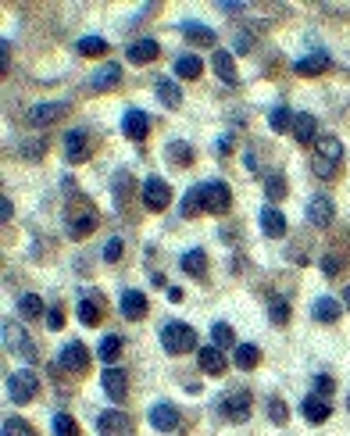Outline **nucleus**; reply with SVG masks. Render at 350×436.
<instances>
[{
	"label": "nucleus",
	"instance_id": "f704fd0d",
	"mask_svg": "<svg viewBox=\"0 0 350 436\" xmlns=\"http://www.w3.org/2000/svg\"><path fill=\"white\" fill-rule=\"evenodd\" d=\"M54 436H79L76 418H72V415H65V411H58V415H54Z\"/></svg>",
	"mask_w": 350,
	"mask_h": 436
},
{
	"label": "nucleus",
	"instance_id": "3c124183",
	"mask_svg": "<svg viewBox=\"0 0 350 436\" xmlns=\"http://www.w3.org/2000/svg\"><path fill=\"white\" fill-rule=\"evenodd\" d=\"M0 214H4V222H11L15 211H11V200H8V197H4V207H0Z\"/></svg>",
	"mask_w": 350,
	"mask_h": 436
},
{
	"label": "nucleus",
	"instance_id": "c85d7f7f",
	"mask_svg": "<svg viewBox=\"0 0 350 436\" xmlns=\"http://www.w3.org/2000/svg\"><path fill=\"white\" fill-rule=\"evenodd\" d=\"M325 68H329V58L325 54H307V58L297 61V72L300 76H321Z\"/></svg>",
	"mask_w": 350,
	"mask_h": 436
},
{
	"label": "nucleus",
	"instance_id": "49530a36",
	"mask_svg": "<svg viewBox=\"0 0 350 436\" xmlns=\"http://www.w3.org/2000/svg\"><path fill=\"white\" fill-rule=\"evenodd\" d=\"M332 386H336V383H332V375H318V379H314V393H318V397L332 393Z\"/></svg>",
	"mask_w": 350,
	"mask_h": 436
},
{
	"label": "nucleus",
	"instance_id": "393cba45",
	"mask_svg": "<svg viewBox=\"0 0 350 436\" xmlns=\"http://www.w3.org/2000/svg\"><path fill=\"white\" fill-rule=\"evenodd\" d=\"M158 97H161V104L165 108H179L182 104V90H179V83L175 79H158Z\"/></svg>",
	"mask_w": 350,
	"mask_h": 436
},
{
	"label": "nucleus",
	"instance_id": "cd10ccee",
	"mask_svg": "<svg viewBox=\"0 0 350 436\" xmlns=\"http://www.w3.org/2000/svg\"><path fill=\"white\" fill-rule=\"evenodd\" d=\"M97 354H101V361H104V365H115V361H118V354H122V336H118V333H108V336L101 340Z\"/></svg>",
	"mask_w": 350,
	"mask_h": 436
},
{
	"label": "nucleus",
	"instance_id": "79ce46f5",
	"mask_svg": "<svg viewBox=\"0 0 350 436\" xmlns=\"http://www.w3.org/2000/svg\"><path fill=\"white\" fill-rule=\"evenodd\" d=\"M264 190H268L272 200H282V197H286V179H282V175H268V179H264Z\"/></svg>",
	"mask_w": 350,
	"mask_h": 436
},
{
	"label": "nucleus",
	"instance_id": "4c0bfd02",
	"mask_svg": "<svg viewBox=\"0 0 350 436\" xmlns=\"http://www.w3.org/2000/svg\"><path fill=\"white\" fill-rule=\"evenodd\" d=\"M168 157H172L175 165H190V161H193V147H186L182 140H175V143L168 147Z\"/></svg>",
	"mask_w": 350,
	"mask_h": 436
},
{
	"label": "nucleus",
	"instance_id": "72a5a7b5",
	"mask_svg": "<svg viewBox=\"0 0 350 436\" xmlns=\"http://www.w3.org/2000/svg\"><path fill=\"white\" fill-rule=\"evenodd\" d=\"M211 340H215V347H232V343H236L232 326H229V322H215V326H211Z\"/></svg>",
	"mask_w": 350,
	"mask_h": 436
},
{
	"label": "nucleus",
	"instance_id": "7c9ffc66",
	"mask_svg": "<svg viewBox=\"0 0 350 436\" xmlns=\"http://www.w3.org/2000/svg\"><path fill=\"white\" fill-rule=\"evenodd\" d=\"M200 72H204V65H200L197 54H182V58L175 61V76H182V79H197Z\"/></svg>",
	"mask_w": 350,
	"mask_h": 436
},
{
	"label": "nucleus",
	"instance_id": "5fc2aeb1",
	"mask_svg": "<svg viewBox=\"0 0 350 436\" xmlns=\"http://www.w3.org/2000/svg\"><path fill=\"white\" fill-rule=\"evenodd\" d=\"M346 404H350V400H346Z\"/></svg>",
	"mask_w": 350,
	"mask_h": 436
},
{
	"label": "nucleus",
	"instance_id": "de8ad7c7",
	"mask_svg": "<svg viewBox=\"0 0 350 436\" xmlns=\"http://www.w3.org/2000/svg\"><path fill=\"white\" fill-rule=\"evenodd\" d=\"M19 154H22V157H40V154H43V140H40V143H29V147H19Z\"/></svg>",
	"mask_w": 350,
	"mask_h": 436
},
{
	"label": "nucleus",
	"instance_id": "a18cd8bd",
	"mask_svg": "<svg viewBox=\"0 0 350 436\" xmlns=\"http://www.w3.org/2000/svg\"><path fill=\"white\" fill-rule=\"evenodd\" d=\"M268 415H272L275 422H286V404H282L279 397H272V400H268Z\"/></svg>",
	"mask_w": 350,
	"mask_h": 436
},
{
	"label": "nucleus",
	"instance_id": "7ed1b4c3",
	"mask_svg": "<svg viewBox=\"0 0 350 436\" xmlns=\"http://www.w3.org/2000/svg\"><path fill=\"white\" fill-rule=\"evenodd\" d=\"M200 200H204V211L225 214V211L232 207V190H229V182L211 179V182H200Z\"/></svg>",
	"mask_w": 350,
	"mask_h": 436
},
{
	"label": "nucleus",
	"instance_id": "c756f323",
	"mask_svg": "<svg viewBox=\"0 0 350 436\" xmlns=\"http://www.w3.org/2000/svg\"><path fill=\"white\" fill-rule=\"evenodd\" d=\"M79 54L83 58H104L108 54V40L104 36H83L79 40Z\"/></svg>",
	"mask_w": 350,
	"mask_h": 436
},
{
	"label": "nucleus",
	"instance_id": "4468645a",
	"mask_svg": "<svg viewBox=\"0 0 350 436\" xmlns=\"http://www.w3.org/2000/svg\"><path fill=\"white\" fill-rule=\"evenodd\" d=\"M211 65H215V76H218L225 86H236V83H240V72H236V61H232L229 51H215Z\"/></svg>",
	"mask_w": 350,
	"mask_h": 436
},
{
	"label": "nucleus",
	"instance_id": "e433bc0d",
	"mask_svg": "<svg viewBox=\"0 0 350 436\" xmlns=\"http://www.w3.org/2000/svg\"><path fill=\"white\" fill-rule=\"evenodd\" d=\"M268 125H272L275 133H286V129L293 125V118H289L286 108H275V111H268Z\"/></svg>",
	"mask_w": 350,
	"mask_h": 436
},
{
	"label": "nucleus",
	"instance_id": "412c9836",
	"mask_svg": "<svg viewBox=\"0 0 350 436\" xmlns=\"http://www.w3.org/2000/svg\"><path fill=\"white\" fill-rule=\"evenodd\" d=\"M197 365L204 368V375H222V372H225V358H222L218 347H200Z\"/></svg>",
	"mask_w": 350,
	"mask_h": 436
},
{
	"label": "nucleus",
	"instance_id": "f03ea898",
	"mask_svg": "<svg viewBox=\"0 0 350 436\" xmlns=\"http://www.w3.org/2000/svg\"><path fill=\"white\" fill-rule=\"evenodd\" d=\"M161 343H165L168 354H190V351L197 347V333H193V326H186V322H168V326L161 329Z\"/></svg>",
	"mask_w": 350,
	"mask_h": 436
},
{
	"label": "nucleus",
	"instance_id": "a211bd4d",
	"mask_svg": "<svg viewBox=\"0 0 350 436\" xmlns=\"http://www.w3.org/2000/svg\"><path fill=\"white\" fill-rule=\"evenodd\" d=\"M125 425H129V418L122 411H104L97 418V432L101 436H125Z\"/></svg>",
	"mask_w": 350,
	"mask_h": 436
},
{
	"label": "nucleus",
	"instance_id": "dca6fc26",
	"mask_svg": "<svg viewBox=\"0 0 350 436\" xmlns=\"http://www.w3.org/2000/svg\"><path fill=\"white\" fill-rule=\"evenodd\" d=\"M118 83H122V68H118L115 61H108L101 72H93V79H90V90H97V93H101V90H115Z\"/></svg>",
	"mask_w": 350,
	"mask_h": 436
},
{
	"label": "nucleus",
	"instance_id": "423d86ee",
	"mask_svg": "<svg viewBox=\"0 0 350 436\" xmlns=\"http://www.w3.org/2000/svg\"><path fill=\"white\" fill-rule=\"evenodd\" d=\"M143 204H147V211H165L172 204V186L161 175H150L143 182Z\"/></svg>",
	"mask_w": 350,
	"mask_h": 436
},
{
	"label": "nucleus",
	"instance_id": "a878e982",
	"mask_svg": "<svg viewBox=\"0 0 350 436\" xmlns=\"http://www.w3.org/2000/svg\"><path fill=\"white\" fill-rule=\"evenodd\" d=\"M182 272H190V276H207V254L200 251V247H193V251H186L182 254Z\"/></svg>",
	"mask_w": 350,
	"mask_h": 436
},
{
	"label": "nucleus",
	"instance_id": "f8f14e48",
	"mask_svg": "<svg viewBox=\"0 0 350 436\" xmlns=\"http://www.w3.org/2000/svg\"><path fill=\"white\" fill-rule=\"evenodd\" d=\"M58 361H61L65 372H86L90 368V354H86L83 343H65V351H61Z\"/></svg>",
	"mask_w": 350,
	"mask_h": 436
},
{
	"label": "nucleus",
	"instance_id": "9b49d317",
	"mask_svg": "<svg viewBox=\"0 0 350 436\" xmlns=\"http://www.w3.org/2000/svg\"><path fill=\"white\" fill-rule=\"evenodd\" d=\"M101 383H104V393H108L111 400H125V386H129V379H125V368H118V365H108V368H104V375H101Z\"/></svg>",
	"mask_w": 350,
	"mask_h": 436
},
{
	"label": "nucleus",
	"instance_id": "2f4dec72",
	"mask_svg": "<svg viewBox=\"0 0 350 436\" xmlns=\"http://www.w3.org/2000/svg\"><path fill=\"white\" fill-rule=\"evenodd\" d=\"M314 129H318V125H314L311 115H297V118H293V133H297L300 143H311V140H314Z\"/></svg>",
	"mask_w": 350,
	"mask_h": 436
},
{
	"label": "nucleus",
	"instance_id": "473e14b6",
	"mask_svg": "<svg viewBox=\"0 0 350 436\" xmlns=\"http://www.w3.org/2000/svg\"><path fill=\"white\" fill-rule=\"evenodd\" d=\"M257 361H261V351H257L254 343H240V347H236V365H240V368H254Z\"/></svg>",
	"mask_w": 350,
	"mask_h": 436
},
{
	"label": "nucleus",
	"instance_id": "20e7f679",
	"mask_svg": "<svg viewBox=\"0 0 350 436\" xmlns=\"http://www.w3.org/2000/svg\"><path fill=\"white\" fill-rule=\"evenodd\" d=\"M4 343H8L11 354H19V358L29 361V365L40 358V351H36V343L29 340V333H26L22 326H15V322H4Z\"/></svg>",
	"mask_w": 350,
	"mask_h": 436
},
{
	"label": "nucleus",
	"instance_id": "39448f33",
	"mask_svg": "<svg viewBox=\"0 0 350 436\" xmlns=\"http://www.w3.org/2000/svg\"><path fill=\"white\" fill-rule=\"evenodd\" d=\"M36 393H40V383H36V375L29 368H19L15 375H8V397L15 404H29Z\"/></svg>",
	"mask_w": 350,
	"mask_h": 436
},
{
	"label": "nucleus",
	"instance_id": "603ef678",
	"mask_svg": "<svg viewBox=\"0 0 350 436\" xmlns=\"http://www.w3.org/2000/svg\"><path fill=\"white\" fill-rule=\"evenodd\" d=\"M215 150H218V154H225V150H229V136H222V140H215Z\"/></svg>",
	"mask_w": 350,
	"mask_h": 436
},
{
	"label": "nucleus",
	"instance_id": "37998d69",
	"mask_svg": "<svg viewBox=\"0 0 350 436\" xmlns=\"http://www.w3.org/2000/svg\"><path fill=\"white\" fill-rule=\"evenodd\" d=\"M79 318H83V326H97V322H101L97 304H93V301H79Z\"/></svg>",
	"mask_w": 350,
	"mask_h": 436
},
{
	"label": "nucleus",
	"instance_id": "9d476101",
	"mask_svg": "<svg viewBox=\"0 0 350 436\" xmlns=\"http://www.w3.org/2000/svg\"><path fill=\"white\" fill-rule=\"evenodd\" d=\"M90 150H93V143H90V133H86V129H72V133L65 136V154H68V161H86Z\"/></svg>",
	"mask_w": 350,
	"mask_h": 436
},
{
	"label": "nucleus",
	"instance_id": "ddd939ff",
	"mask_svg": "<svg viewBox=\"0 0 350 436\" xmlns=\"http://www.w3.org/2000/svg\"><path fill=\"white\" fill-rule=\"evenodd\" d=\"M222 415L225 418H232V422H247V415H250V393H229L225 400H222Z\"/></svg>",
	"mask_w": 350,
	"mask_h": 436
},
{
	"label": "nucleus",
	"instance_id": "aec40b11",
	"mask_svg": "<svg viewBox=\"0 0 350 436\" xmlns=\"http://www.w3.org/2000/svg\"><path fill=\"white\" fill-rule=\"evenodd\" d=\"M122 315L133 318V322H140V318L147 315V297H143L140 290H125V294H122Z\"/></svg>",
	"mask_w": 350,
	"mask_h": 436
},
{
	"label": "nucleus",
	"instance_id": "f3484780",
	"mask_svg": "<svg viewBox=\"0 0 350 436\" xmlns=\"http://www.w3.org/2000/svg\"><path fill=\"white\" fill-rule=\"evenodd\" d=\"M122 129H125V136H129V140H143V136H147V129H150V122H147V115H143L140 108H129V111H125V118H122Z\"/></svg>",
	"mask_w": 350,
	"mask_h": 436
},
{
	"label": "nucleus",
	"instance_id": "58836bf2",
	"mask_svg": "<svg viewBox=\"0 0 350 436\" xmlns=\"http://www.w3.org/2000/svg\"><path fill=\"white\" fill-rule=\"evenodd\" d=\"M19 311H22V315H26V318H36V315H40V311H43V301H40V297H36V294H26V297H22V301H19Z\"/></svg>",
	"mask_w": 350,
	"mask_h": 436
},
{
	"label": "nucleus",
	"instance_id": "c03bdc74",
	"mask_svg": "<svg viewBox=\"0 0 350 436\" xmlns=\"http://www.w3.org/2000/svg\"><path fill=\"white\" fill-rule=\"evenodd\" d=\"M118 258H122V240H118V237H111V240H108V247H104V261H111V265H115Z\"/></svg>",
	"mask_w": 350,
	"mask_h": 436
},
{
	"label": "nucleus",
	"instance_id": "c9c22d12",
	"mask_svg": "<svg viewBox=\"0 0 350 436\" xmlns=\"http://www.w3.org/2000/svg\"><path fill=\"white\" fill-rule=\"evenodd\" d=\"M204 211V200H200V186H193L186 197H182V214L190 218V214H200Z\"/></svg>",
	"mask_w": 350,
	"mask_h": 436
},
{
	"label": "nucleus",
	"instance_id": "0eeeda50",
	"mask_svg": "<svg viewBox=\"0 0 350 436\" xmlns=\"http://www.w3.org/2000/svg\"><path fill=\"white\" fill-rule=\"evenodd\" d=\"M97 222H101V218H97V211L93 207H72L68 211V237L72 240H83V237H90L93 229H97Z\"/></svg>",
	"mask_w": 350,
	"mask_h": 436
},
{
	"label": "nucleus",
	"instance_id": "f257e3e1",
	"mask_svg": "<svg viewBox=\"0 0 350 436\" xmlns=\"http://www.w3.org/2000/svg\"><path fill=\"white\" fill-rule=\"evenodd\" d=\"M339 157H343V143H339L336 136H318V140H314L311 168H314V175H318V179H329V175L336 172Z\"/></svg>",
	"mask_w": 350,
	"mask_h": 436
},
{
	"label": "nucleus",
	"instance_id": "8fccbe9b",
	"mask_svg": "<svg viewBox=\"0 0 350 436\" xmlns=\"http://www.w3.org/2000/svg\"><path fill=\"white\" fill-rule=\"evenodd\" d=\"M65 326V315H61V308H54L51 311V329H61Z\"/></svg>",
	"mask_w": 350,
	"mask_h": 436
},
{
	"label": "nucleus",
	"instance_id": "5701e85b",
	"mask_svg": "<svg viewBox=\"0 0 350 436\" xmlns=\"http://www.w3.org/2000/svg\"><path fill=\"white\" fill-rule=\"evenodd\" d=\"M300 411H304V418H311V422H325V418L332 415V408H329V404H325V397H318V393L304 397Z\"/></svg>",
	"mask_w": 350,
	"mask_h": 436
},
{
	"label": "nucleus",
	"instance_id": "1a4fd4ad",
	"mask_svg": "<svg viewBox=\"0 0 350 436\" xmlns=\"http://www.w3.org/2000/svg\"><path fill=\"white\" fill-rule=\"evenodd\" d=\"M179 422H182V415H179L175 404H154V408H150V425H154L158 432H175Z\"/></svg>",
	"mask_w": 350,
	"mask_h": 436
},
{
	"label": "nucleus",
	"instance_id": "4be33fe9",
	"mask_svg": "<svg viewBox=\"0 0 350 436\" xmlns=\"http://www.w3.org/2000/svg\"><path fill=\"white\" fill-rule=\"evenodd\" d=\"M158 54H161V47H158L154 40H136V43H129V61H133V65H150Z\"/></svg>",
	"mask_w": 350,
	"mask_h": 436
},
{
	"label": "nucleus",
	"instance_id": "a19ab883",
	"mask_svg": "<svg viewBox=\"0 0 350 436\" xmlns=\"http://www.w3.org/2000/svg\"><path fill=\"white\" fill-rule=\"evenodd\" d=\"M4 436H33L26 418H4Z\"/></svg>",
	"mask_w": 350,
	"mask_h": 436
},
{
	"label": "nucleus",
	"instance_id": "bb28decb",
	"mask_svg": "<svg viewBox=\"0 0 350 436\" xmlns=\"http://www.w3.org/2000/svg\"><path fill=\"white\" fill-rule=\"evenodd\" d=\"M339 315H343V304L336 297H318L314 301V318L318 322H336Z\"/></svg>",
	"mask_w": 350,
	"mask_h": 436
},
{
	"label": "nucleus",
	"instance_id": "ea45409f",
	"mask_svg": "<svg viewBox=\"0 0 350 436\" xmlns=\"http://www.w3.org/2000/svg\"><path fill=\"white\" fill-rule=\"evenodd\" d=\"M268 318H272L275 326H286V322H289V304H286L282 297L272 301V304H268Z\"/></svg>",
	"mask_w": 350,
	"mask_h": 436
},
{
	"label": "nucleus",
	"instance_id": "6ab92c4d",
	"mask_svg": "<svg viewBox=\"0 0 350 436\" xmlns=\"http://www.w3.org/2000/svg\"><path fill=\"white\" fill-rule=\"evenodd\" d=\"M261 229H264V237H272V240H279V237H286V218H282V211H275L272 204L261 211Z\"/></svg>",
	"mask_w": 350,
	"mask_h": 436
},
{
	"label": "nucleus",
	"instance_id": "b1692460",
	"mask_svg": "<svg viewBox=\"0 0 350 436\" xmlns=\"http://www.w3.org/2000/svg\"><path fill=\"white\" fill-rule=\"evenodd\" d=\"M182 36H186L190 43H197V47H215V33H211L207 26H200V22H186V26H182Z\"/></svg>",
	"mask_w": 350,
	"mask_h": 436
},
{
	"label": "nucleus",
	"instance_id": "864d4df0",
	"mask_svg": "<svg viewBox=\"0 0 350 436\" xmlns=\"http://www.w3.org/2000/svg\"><path fill=\"white\" fill-rule=\"evenodd\" d=\"M343 304H346V311H350V286H346V294H343Z\"/></svg>",
	"mask_w": 350,
	"mask_h": 436
},
{
	"label": "nucleus",
	"instance_id": "6e6552de",
	"mask_svg": "<svg viewBox=\"0 0 350 436\" xmlns=\"http://www.w3.org/2000/svg\"><path fill=\"white\" fill-rule=\"evenodd\" d=\"M332 214H336V207H332V197H311V204H307V222L311 226H318V229H329L332 226Z\"/></svg>",
	"mask_w": 350,
	"mask_h": 436
},
{
	"label": "nucleus",
	"instance_id": "2eb2a0df",
	"mask_svg": "<svg viewBox=\"0 0 350 436\" xmlns=\"http://www.w3.org/2000/svg\"><path fill=\"white\" fill-rule=\"evenodd\" d=\"M65 111H68V104H61V100H54V104H36V108L29 111V125H51V122H58Z\"/></svg>",
	"mask_w": 350,
	"mask_h": 436
},
{
	"label": "nucleus",
	"instance_id": "09e8293b",
	"mask_svg": "<svg viewBox=\"0 0 350 436\" xmlns=\"http://www.w3.org/2000/svg\"><path fill=\"white\" fill-rule=\"evenodd\" d=\"M321 269H325V276H336V272H339L343 265H339V258H332V254H329V258L321 261Z\"/></svg>",
	"mask_w": 350,
	"mask_h": 436
}]
</instances>
